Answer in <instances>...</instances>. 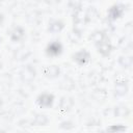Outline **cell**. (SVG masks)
<instances>
[{
	"label": "cell",
	"instance_id": "cell-1",
	"mask_svg": "<svg viewBox=\"0 0 133 133\" xmlns=\"http://www.w3.org/2000/svg\"><path fill=\"white\" fill-rule=\"evenodd\" d=\"M98 51L103 56H107L110 53V51H111V45L109 43V39L106 36L102 41H100L98 43Z\"/></svg>",
	"mask_w": 133,
	"mask_h": 133
},
{
	"label": "cell",
	"instance_id": "cell-2",
	"mask_svg": "<svg viewBox=\"0 0 133 133\" xmlns=\"http://www.w3.org/2000/svg\"><path fill=\"white\" fill-rule=\"evenodd\" d=\"M90 55L86 50H81L74 55V60L79 64H85L89 61Z\"/></svg>",
	"mask_w": 133,
	"mask_h": 133
},
{
	"label": "cell",
	"instance_id": "cell-3",
	"mask_svg": "<svg viewBox=\"0 0 133 133\" xmlns=\"http://www.w3.org/2000/svg\"><path fill=\"white\" fill-rule=\"evenodd\" d=\"M54 101V97L49 94H43L37 98V103L41 107H50Z\"/></svg>",
	"mask_w": 133,
	"mask_h": 133
},
{
	"label": "cell",
	"instance_id": "cell-4",
	"mask_svg": "<svg viewBox=\"0 0 133 133\" xmlns=\"http://www.w3.org/2000/svg\"><path fill=\"white\" fill-rule=\"evenodd\" d=\"M61 51H62V46L58 42L51 43L47 48V53L51 56H57L61 53Z\"/></svg>",
	"mask_w": 133,
	"mask_h": 133
},
{
	"label": "cell",
	"instance_id": "cell-5",
	"mask_svg": "<svg viewBox=\"0 0 133 133\" xmlns=\"http://www.w3.org/2000/svg\"><path fill=\"white\" fill-rule=\"evenodd\" d=\"M35 76V72L32 68L30 66H26L23 69V71L21 72V77L24 81H31Z\"/></svg>",
	"mask_w": 133,
	"mask_h": 133
},
{
	"label": "cell",
	"instance_id": "cell-6",
	"mask_svg": "<svg viewBox=\"0 0 133 133\" xmlns=\"http://www.w3.org/2000/svg\"><path fill=\"white\" fill-rule=\"evenodd\" d=\"M124 9L122 8V6L119 5H114L109 9V18L111 20H116L117 18H119L123 15Z\"/></svg>",
	"mask_w": 133,
	"mask_h": 133
},
{
	"label": "cell",
	"instance_id": "cell-7",
	"mask_svg": "<svg viewBox=\"0 0 133 133\" xmlns=\"http://www.w3.org/2000/svg\"><path fill=\"white\" fill-rule=\"evenodd\" d=\"M44 72L46 76L50 78H54L59 74V68L57 65H50V66H47Z\"/></svg>",
	"mask_w": 133,
	"mask_h": 133
},
{
	"label": "cell",
	"instance_id": "cell-8",
	"mask_svg": "<svg viewBox=\"0 0 133 133\" xmlns=\"http://www.w3.org/2000/svg\"><path fill=\"white\" fill-rule=\"evenodd\" d=\"M128 91V85L125 82H118L115 84V94L117 96H124Z\"/></svg>",
	"mask_w": 133,
	"mask_h": 133
},
{
	"label": "cell",
	"instance_id": "cell-9",
	"mask_svg": "<svg viewBox=\"0 0 133 133\" xmlns=\"http://www.w3.org/2000/svg\"><path fill=\"white\" fill-rule=\"evenodd\" d=\"M63 28V24L59 21H53L52 23H50L49 25V30L53 33H56V32H59L61 29Z\"/></svg>",
	"mask_w": 133,
	"mask_h": 133
},
{
	"label": "cell",
	"instance_id": "cell-10",
	"mask_svg": "<svg viewBox=\"0 0 133 133\" xmlns=\"http://www.w3.org/2000/svg\"><path fill=\"white\" fill-rule=\"evenodd\" d=\"M24 36V30L21 27H17L14 29V31L11 32V39L12 41H20L21 38H23Z\"/></svg>",
	"mask_w": 133,
	"mask_h": 133
},
{
	"label": "cell",
	"instance_id": "cell-11",
	"mask_svg": "<svg viewBox=\"0 0 133 133\" xmlns=\"http://www.w3.org/2000/svg\"><path fill=\"white\" fill-rule=\"evenodd\" d=\"M82 5V0H69V6L73 9H79Z\"/></svg>",
	"mask_w": 133,
	"mask_h": 133
},
{
	"label": "cell",
	"instance_id": "cell-12",
	"mask_svg": "<svg viewBox=\"0 0 133 133\" xmlns=\"http://www.w3.org/2000/svg\"><path fill=\"white\" fill-rule=\"evenodd\" d=\"M104 37H105V34H104L103 32H96V33L91 36V38H92L97 44H98L100 41H102Z\"/></svg>",
	"mask_w": 133,
	"mask_h": 133
},
{
	"label": "cell",
	"instance_id": "cell-13",
	"mask_svg": "<svg viewBox=\"0 0 133 133\" xmlns=\"http://www.w3.org/2000/svg\"><path fill=\"white\" fill-rule=\"evenodd\" d=\"M34 123H35L36 125H45V124L47 123V117H46L45 115H37V116L35 117Z\"/></svg>",
	"mask_w": 133,
	"mask_h": 133
},
{
	"label": "cell",
	"instance_id": "cell-14",
	"mask_svg": "<svg viewBox=\"0 0 133 133\" xmlns=\"http://www.w3.org/2000/svg\"><path fill=\"white\" fill-rule=\"evenodd\" d=\"M2 21H3V16H2V15H0V25H1Z\"/></svg>",
	"mask_w": 133,
	"mask_h": 133
}]
</instances>
